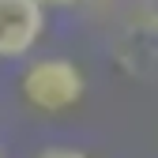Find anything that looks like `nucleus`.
I'll return each instance as SVG.
<instances>
[{
  "label": "nucleus",
  "instance_id": "f257e3e1",
  "mask_svg": "<svg viewBox=\"0 0 158 158\" xmlns=\"http://www.w3.org/2000/svg\"><path fill=\"white\" fill-rule=\"evenodd\" d=\"M23 94L38 109H49V113L68 109V106H75L79 98H83V72L72 60H60V56L38 60L23 75Z\"/></svg>",
  "mask_w": 158,
  "mask_h": 158
},
{
  "label": "nucleus",
  "instance_id": "f03ea898",
  "mask_svg": "<svg viewBox=\"0 0 158 158\" xmlns=\"http://www.w3.org/2000/svg\"><path fill=\"white\" fill-rule=\"evenodd\" d=\"M42 0H0V56H23L42 34Z\"/></svg>",
  "mask_w": 158,
  "mask_h": 158
},
{
  "label": "nucleus",
  "instance_id": "7ed1b4c3",
  "mask_svg": "<svg viewBox=\"0 0 158 158\" xmlns=\"http://www.w3.org/2000/svg\"><path fill=\"white\" fill-rule=\"evenodd\" d=\"M139 19L151 30H158V0H139Z\"/></svg>",
  "mask_w": 158,
  "mask_h": 158
},
{
  "label": "nucleus",
  "instance_id": "20e7f679",
  "mask_svg": "<svg viewBox=\"0 0 158 158\" xmlns=\"http://www.w3.org/2000/svg\"><path fill=\"white\" fill-rule=\"evenodd\" d=\"M38 158H87V154H79V151H72V147H49V151H42Z\"/></svg>",
  "mask_w": 158,
  "mask_h": 158
},
{
  "label": "nucleus",
  "instance_id": "39448f33",
  "mask_svg": "<svg viewBox=\"0 0 158 158\" xmlns=\"http://www.w3.org/2000/svg\"><path fill=\"white\" fill-rule=\"evenodd\" d=\"M42 4H90V0H42Z\"/></svg>",
  "mask_w": 158,
  "mask_h": 158
}]
</instances>
